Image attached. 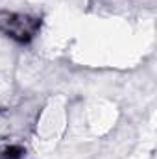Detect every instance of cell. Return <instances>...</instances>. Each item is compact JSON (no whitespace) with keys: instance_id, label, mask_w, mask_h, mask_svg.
<instances>
[{"instance_id":"obj_1","label":"cell","mask_w":157,"mask_h":159,"mask_svg":"<svg viewBox=\"0 0 157 159\" xmlns=\"http://www.w3.org/2000/svg\"><path fill=\"white\" fill-rule=\"evenodd\" d=\"M39 28V20L28 15L0 11V34L17 41H30Z\"/></svg>"}]
</instances>
